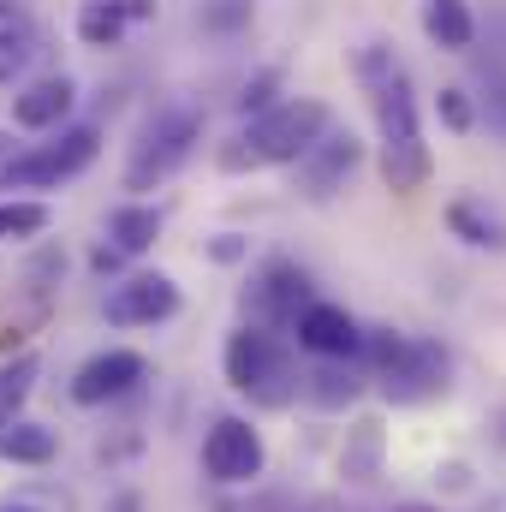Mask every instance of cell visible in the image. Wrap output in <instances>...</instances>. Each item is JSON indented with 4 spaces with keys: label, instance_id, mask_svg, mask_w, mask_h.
I'll use <instances>...</instances> for the list:
<instances>
[{
    "label": "cell",
    "instance_id": "8fae6325",
    "mask_svg": "<svg viewBox=\"0 0 506 512\" xmlns=\"http://www.w3.org/2000/svg\"><path fill=\"white\" fill-rule=\"evenodd\" d=\"M292 334H298V346H304L310 358H358V346H364V328H358L340 304H322V298H310V304L298 310Z\"/></svg>",
    "mask_w": 506,
    "mask_h": 512
},
{
    "label": "cell",
    "instance_id": "2e32d148",
    "mask_svg": "<svg viewBox=\"0 0 506 512\" xmlns=\"http://www.w3.org/2000/svg\"><path fill=\"white\" fill-rule=\"evenodd\" d=\"M30 54H36V18L24 6L0 0V90L30 66Z\"/></svg>",
    "mask_w": 506,
    "mask_h": 512
},
{
    "label": "cell",
    "instance_id": "7c38bea8",
    "mask_svg": "<svg viewBox=\"0 0 506 512\" xmlns=\"http://www.w3.org/2000/svg\"><path fill=\"white\" fill-rule=\"evenodd\" d=\"M143 376H149L143 352H102V358H90V364L72 376V399H78V405H108V399L131 393Z\"/></svg>",
    "mask_w": 506,
    "mask_h": 512
},
{
    "label": "cell",
    "instance_id": "f546056e",
    "mask_svg": "<svg viewBox=\"0 0 506 512\" xmlns=\"http://www.w3.org/2000/svg\"><path fill=\"white\" fill-rule=\"evenodd\" d=\"M0 512H30V507H0Z\"/></svg>",
    "mask_w": 506,
    "mask_h": 512
},
{
    "label": "cell",
    "instance_id": "cb8c5ba5",
    "mask_svg": "<svg viewBox=\"0 0 506 512\" xmlns=\"http://www.w3.org/2000/svg\"><path fill=\"white\" fill-rule=\"evenodd\" d=\"M48 227V203H0V239H30Z\"/></svg>",
    "mask_w": 506,
    "mask_h": 512
},
{
    "label": "cell",
    "instance_id": "d6986e66",
    "mask_svg": "<svg viewBox=\"0 0 506 512\" xmlns=\"http://www.w3.org/2000/svg\"><path fill=\"white\" fill-rule=\"evenodd\" d=\"M60 453V441H54V429H42V423H0V459L6 465H48Z\"/></svg>",
    "mask_w": 506,
    "mask_h": 512
},
{
    "label": "cell",
    "instance_id": "5b68a950",
    "mask_svg": "<svg viewBox=\"0 0 506 512\" xmlns=\"http://www.w3.org/2000/svg\"><path fill=\"white\" fill-rule=\"evenodd\" d=\"M197 143H203V114H191V108H161L149 126L137 131V143H131L126 191H155L161 179H173V173L191 161Z\"/></svg>",
    "mask_w": 506,
    "mask_h": 512
},
{
    "label": "cell",
    "instance_id": "52a82bcc",
    "mask_svg": "<svg viewBox=\"0 0 506 512\" xmlns=\"http://www.w3.org/2000/svg\"><path fill=\"white\" fill-rule=\"evenodd\" d=\"M358 167H364V143H358L352 131L328 126L298 161H292V191H298L304 203H334Z\"/></svg>",
    "mask_w": 506,
    "mask_h": 512
},
{
    "label": "cell",
    "instance_id": "277c9868",
    "mask_svg": "<svg viewBox=\"0 0 506 512\" xmlns=\"http://www.w3.org/2000/svg\"><path fill=\"white\" fill-rule=\"evenodd\" d=\"M221 364H227V382L239 387L251 405H262V411H286L298 399V387H304L292 346L274 328H256V322L227 340V358Z\"/></svg>",
    "mask_w": 506,
    "mask_h": 512
},
{
    "label": "cell",
    "instance_id": "44dd1931",
    "mask_svg": "<svg viewBox=\"0 0 506 512\" xmlns=\"http://www.w3.org/2000/svg\"><path fill=\"white\" fill-rule=\"evenodd\" d=\"M36 376H42V358H36V352H18L12 364H0V423H12V417L24 411Z\"/></svg>",
    "mask_w": 506,
    "mask_h": 512
},
{
    "label": "cell",
    "instance_id": "8992f818",
    "mask_svg": "<svg viewBox=\"0 0 506 512\" xmlns=\"http://www.w3.org/2000/svg\"><path fill=\"white\" fill-rule=\"evenodd\" d=\"M96 149H102V131L72 126V131H60L54 143H36V149L12 155V161L0 167V185H24V191L60 185V179H72V173H84V167L96 161Z\"/></svg>",
    "mask_w": 506,
    "mask_h": 512
},
{
    "label": "cell",
    "instance_id": "6da1fadb",
    "mask_svg": "<svg viewBox=\"0 0 506 512\" xmlns=\"http://www.w3.org/2000/svg\"><path fill=\"white\" fill-rule=\"evenodd\" d=\"M358 78L370 84V108H376V131H381V185L399 191V197L423 191L429 173H435V155H429L423 126H417V90H411L405 66L387 48H364Z\"/></svg>",
    "mask_w": 506,
    "mask_h": 512
},
{
    "label": "cell",
    "instance_id": "9c48e42d",
    "mask_svg": "<svg viewBox=\"0 0 506 512\" xmlns=\"http://www.w3.org/2000/svg\"><path fill=\"white\" fill-rule=\"evenodd\" d=\"M304 304H310V280H304V268L286 262V256L262 262L256 280L245 286V310H251L256 328H292Z\"/></svg>",
    "mask_w": 506,
    "mask_h": 512
},
{
    "label": "cell",
    "instance_id": "4316f807",
    "mask_svg": "<svg viewBox=\"0 0 506 512\" xmlns=\"http://www.w3.org/2000/svg\"><path fill=\"white\" fill-rule=\"evenodd\" d=\"M209 256H215V262H239V256H245V245H239L233 233H221V239L209 245Z\"/></svg>",
    "mask_w": 506,
    "mask_h": 512
},
{
    "label": "cell",
    "instance_id": "9a60e30c",
    "mask_svg": "<svg viewBox=\"0 0 506 512\" xmlns=\"http://www.w3.org/2000/svg\"><path fill=\"white\" fill-rule=\"evenodd\" d=\"M298 393H310V405H322V411H340V405H352L358 393H364V376H358V358H322Z\"/></svg>",
    "mask_w": 506,
    "mask_h": 512
},
{
    "label": "cell",
    "instance_id": "ba28073f",
    "mask_svg": "<svg viewBox=\"0 0 506 512\" xmlns=\"http://www.w3.org/2000/svg\"><path fill=\"white\" fill-rule=\"evenodd\" d=\"M262 465H268V447H262V435H256L245 417H215L209 423V435H203V471L215 483H227V489L256 483Z\"/></svg>",
    "mask_w": 506,
    "mask_h": 512
},
{
    "label": "cell",
    "instance_id": "f1b7e54d",
    "mask_svg": "<svg viewBox=\"0 0 506 512\" xmlns=\"http://www.w3.org/2000/svg\"><path fill=\"white\" fill-rule=\"evenodd\" d=\"M393 512H441V507H423V501H405V507H393Z\"/></svg>",
    "mask_w": 506,
    "mask_h": 512
},
{
    "label": "cell",
    "instance_id": "ac0fdd59",
    "mask_svg": "<svg viewBox=\"0 0 506 512\" xmlns=\"http://www.w3.org/2000/svg\"><path fill=\"white\" fill-rule=\"evenodd\" d=\"M447 227H453V239H465V245H477V251H506V221L489 215L477 197H459V203L447 209Z\"/></svg>",
    "mask_w": 506,
    "mask_h": 512
},
{
    "label": "cell",
    "instance_id": "d4e9b609",
    "mask_svg": "<svg viewBox=\"0 0 506 512\" xmlns=\"http://www.w3.org/2000/svg\"><path fill=\"white\" fill-rule=\"evenodd\" d=\"M471 102H465V90H441V126L447 131H471Z\"/></svg>",
    "mask_w": 506,
    "mask_h": 512
},
{
    "label": "cell",
    "instance_id": "5bb4252c",
    "mask_svg": "<svg viewBox=\"0 0 506 512\" xmlns=\"http://www.w3.org/2000/svg\"><path fill=\"white\" fill-rule=\"evenodd\" d=\"M137 18H155V0H84L78 6V42L114 48Z\"/></svg>",
    "mask_w": 506,
    "mask_h": 512
},
{
    "label": "cell",
    "instance_id": "484cf974",
    "mask_svg": "<svg viewBox=\"0 0 506 512\" xmlns=\"http://www.w3.org/2000/svg\"><path fill=\"white\" fill-rule=\"evenodd\" d=\"M239 108H245V114H262V108H274V72H262V78H256V84H245V96H239Z\"/></svg>",
    "mask_w": 506,
    "mask_h": 512
},
{
    "label": "cell",
    "instance_id": "7402d4cb",
    "mask_svg": "<svg viewBox=\"0 0 506 512\" xmlns=\"http://www.w3.org/2000/svg\"><path fill=\"white\" fill-rule=\"evenodd\" d=\"M340 471H346L352 483H376L381 477V423H358V429H352Z\"/></svg>",
    "mask_w": 506,
    "mask_h": 512
},
{
    "label": "cell",
    "instance_id": "603a6c76",
    "mask_svg": "<svg viewBox=\"0 0 506 512\" xmlns=\"http://www.w3.org/2000/svg\"><path fill=\"white\" fill-rule=\"evenodd\" d=\"M251 18H256V0H203L197 6V30H209V36H239Z\"/></svg>",
    "mask_w": 506,
    "mask_h": 512
},
{
    "label": "cell",
    "instance_id": "83f0119b",
    "mask_svg": "<svg viewBox=\"0 0 506 512\" xmlns=\"http://www.w3.org/2000/svg\"><path fill=\"white\" fill-rule=\"evenodd\" d=\"M6 161H12V137L0 131V167H6Z\"/></svg>",
    "mask_w": 506,
    "mask_h": 512
},
{
    "label": "cell",
    "instance_id": "30bf717a",
    "mask_svg": "<svg viewBox=\"0 0 506 512\" xmlns=\"http://www.w3.org/2000/svg\"><path fill=\"white\" fill-rule=\"evenodd\" d=\"M173 310H179L173 274H131L108 292V322L114 328H149V322H167Z\"/></svg>",
    "mask_w": 506,
    "mask_h": 512
},
{
    "label": "cell",
    "instance_id": "7a4b0ae2",
    "mask_svg": "<svg viewBox=\"0 0 506 512\" xmlns=\"http://www.w3.org/2000/svg\"><path fill=\"white\" fill-rule=\"evenodd\" d=\"M334 126V108L316 102V96H292V102H274L262 108L251 126L239 131L215 161L221 173H262V167H292L322 131Z\"/></svg>",
    "mask_w": 506,
    "mask_h": 512
},
{
    "label": "cell",
    "instance_id": "3957f363",
    "mask_svg": "<svg viewBox=\"0 0 506 512\" xmlns=\"http://www.w3.org/2000/svg\"><path fill=\"white\" fill-rule=\"evenodd\" d=\"M358 358H370V376L393 405H423L447 387V352L429 340H411L399 328H364Z\"/></svg>",
    "mask_w": 506,
    "mask_h": 512
},
{
    "label": "cell",
    "instance_id": "ffe728a7",
    "mask_svg": "<svg viewBox=\"0 0 506 512\" xmlns=\"http://www.w3.org/2000/svg\"><path fill=\"white\" fill-rule=\"evenodd\" d=\"M108 233H114V251L120 256H137L161 239V215L143 209V203H120V209L108 215Z\"/></svg>",
    "mask_w": 506,
    "mask_h": 512
},
{
    "label": "cell",
    "instance_id": "e0dca14e",
    "mask_svg": "<svg viewBox=\"0 0 506 512\" xmlns=\"http://www.w3.org/2000/svg\"><path fill=\"white\" fill-rule=\"evenodd\" d=\"M423 36H429L435 48L459 54V48L477 42V18H471L465 0H423Z\"/></svg>",
    "mask_w": 506,
    "mask_h": 512
},
{
    "label": "cell",
    "instance_id": "4fadbf2b",
    "mask_svg": "<svg viewBox=\"0 0 506 512\" xmlns=\"http://www.w3.org/2000/svg\"><path fill=\"white\" fill-rule=\"evenodd\" d=\"M78 102V84L66 78V72H54V78H36L30 90H18L12 96V126L24 131H48L66 120V108Z\"/></svg>",
    "mask_w": 506,
    "mask_h": 512
}]
</instances>
